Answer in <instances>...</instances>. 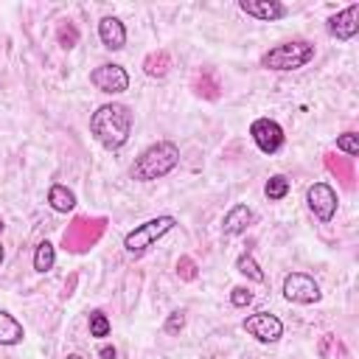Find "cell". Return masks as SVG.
<instances>
[{"instance_id":"obj_1","label":"cell","mask_w":359,"mask_h":359,"mask_svg":"<svg viewBox=\"0 0 359 359\" xmlns=\"http://www.w3.org/2000/svg\"><path fill=\"white\" fill-rule=\"evenodd\" d=\"M90 132L104 149H121L132 135V112L126 104H101L90 115Z\"/></svg>"},{"instance_id":"obj_2","label":"cell","mask_w":359,"mask_h":359,"mask_svg":"<svg viewBox=\"0 0 359 359\" xmlns=\"http://www.w3.org/2000/svg\"><path fill=\"white\" fill-rule=\"evenodd\" d=\"M180 163V149L171 140H157L149 149L140 151V157L132 163V180L137 182H151L174 171Z\"/></svg>"},{"instance_id":"obj_3","label":"cell","mask_w":359,"mask_h":359,"mask_svg":"<svg viewBox=\"0 0 359 359\" xmlns=\"http://www.w3.org/2000/svg\"><path fill=\"white\" fill-rule=\"evenodd\" d=\"M314 59V45L309 39H292V42H283V45H275L269 48L264 56H261V67L266 70H297L303 65H309Z\"/></svg>"},{"instance_id":"obj_4","label":"cell","mask_w":359,"mask_h":359,"mask_svg":"<svg viewBox=\"0 0 359 359\" xmlns=\"http://www.w3.org/2000/svg\"><path fill=\"white\" fill-rule=\"evenodd\" d=\"M174 224H177V219L174 216H157V219H149V222H143V224H137L135 230H129L126 236H123V250L129 252V255H143V252H149L168 230H174Z\"/></svg>"},{"instance_id":"obj_5","label":"cell","mask_w":359,"mask_h":359,"mask_svg":"<svg viewBox=\"0 0 359 359\" xmlns=\"http://www.w3.org/2000/svg\"><path fill=\"white\" fill-rule=\"evenodd\" d=\"M283 297L289 303L309 306V303H317L323 297V292H320V286H317V280L311 275H306V272H289L283 278Z\"/></svg>"},{"instance_id":"obj_6","label":"cell","mask_w":359,"mask_h":359,"mask_svg":"<svg viewBox=\"0 0 359 359\" xmlns=\"http://www.w3.org/2000/svg\"><path fill=\"white\" fill-rule=\"evenodd\" d=\"M241 328L250 337H255L258 342H278L283 337V323L275 314H269V311H255V314L244 317Z\"/></svg>"},{"instance_id":"obj_7","label":"cell","mask_w":359,"mask_h":359,"mask_svg":"<svg viewBox=\"0 0 359 359\" xmlns=\"http://www.w3.org/2000/svg\"><path fill=\"white\" fill-rule=\"evenodd\" d=\"M250 135H252L255 146H258L264 154H275V151H280V146H283V140H286L280 123L272 121V118H255L252 126H250Z\"/></svg>"},{"instance_id":"obj_8","label":"cell","mask_w":359,"mask_h":359,"mask_svg":"<svg viewBox=\"0 0 359 359\" xmlns=\"http://www.w3.org/2000/svg\"><path fill=\"white\" fill-rule=\"evenodd\" d=\"M306 202H309V210H311L320 222H331L334 213H337V191H334L328 182H314V185H309Z\"/></svg>"},{"instance_id":"obj_9","label":"cell","mask_w":359,"mask_h":359,"mask_svg":"<svg viewBox=\"0 0 359 359\" xmlns=\"http://www.w3.org/2000/svg\"><path fill=\"white\" fill-rule=\"evenodd\" d=\"M90 81L95 84V90H101L107 95H118V93L129 90V73L121 65H98L90 73Z\"/></svg>"},{"instance_id":"obj_10","label":"cell","mask_w":359,"mask_h":359,"mask_svg":"<svg viewBox=\"0 0 359 359\" xmlns=\"http://www.w3.org/2000/svg\"><path fill=\"white\" fill-rule=\"evenodd\" d=\"M328 34L337 39H353L359 34V3L328 17Z\"/></svg>"},{"instance_id":"obj_11","label":"cell","mask_w":359,"mask_h":359,"mask_svg":"<svg viewBox=\"0 0 359 359\" xmlns=\"http://www.w3.org/2000/svg\"><path fill=\"white\" fill-rule=\"evenodd\" d=\"M238 8L255 20H264V22H272V20H280L286 17V6L278 3V0H241Z\"/></svg>"},{"instance_id":"obj_12","label":"cell","mask_w":359,"mask_h":359,"mask_svg":"<svg viewBox=\"0 0 359 359\" xmlns=\"http://www.w3.org/2000/svg\"><path fill=\"white\" fill-rule=\"evenodd\" d=\"M98 36H101V45L107 50H121L126 45V28H123V22L118 17H101Z\"/></svg>"},{"instance_id":"obj_13","label":"cell","mask_w":359,"mask_h":359,"mask_svg":"<svg viewBox=\"0 0 359 359\" xmlns=\"http://www.w3.org/2000/svg\"><path fill=\"white\" fill-rule=\"evenodd\" d=\"M250 224H252V210L247 205H233L222 222V233L224 236H241Z\"/></svg>"},{"instance_id":"obj_14","label":"cell","mask_w":359,"mask_h":359,"mask_svg":"<svg viewBox=\"0 0 359 359\" xmlns=\"http://www.w3.org/2000/svg\"><path fill=\"white\" fill-rule=\"evenodd\" d=\"M87 224H90L87 219H76V222H73V227H70V230H65V247H70L73 252L87 250V247L95 241V236H98V233H90V227H87Z\"/></svg>"},{"instance_id":"obj_15","label":"cell","mask_w":359,"mask_h":359,"mask_svg":"<svg viewBox=\"0 0 359 359\" xmlns=\"http://www.w3.org/2000/svg\"><path fill=\"white\" fill-rule=\"evenodd\" d=\"M22 337H25L22 323L0 309V345H17V342H22Z\"/></svg>"},{"instance_id":"obj_16","label":"cell","mask_w":359,"mask_h":359,"mask_svg":"<svg viewBox=\"0 0 359 359\" xmlns=\"http://www.w3.org/2000/svg\"><path fill=\"white\" fill-rule=\"evenodd\" d=\"M48 202H50V208H53L56 213H67V210L76 208V194H73L67 185L56 182V185H50V191H48Z\"/></svg>"},{"instance_id":"obj_17","label":"cell","mask_w":359,"mask_h":359,"mask_svg":"<svg viewBox=\"0 0 359 359\" xmlns=\"http://www.w3.org/2000/svg\"><path fill=\"white\" fill-rule=\"evenodd\" d=\"M168 67H171V56H168V50H151L146 59H143V70H146V76H151V79H163L165 73H168Z\"/></svg>"},{"instance_id":"obj_18","label":"cell","mask_w":359,"mask_h":359,"mask_svg":"<svg viewBox=\"0 0 359 359\" xmlns=\"http://www.w3.org/2000/svg\"><path fill=\"white\" fill-rule=\"evenodd\" d=\"M53 261H56V250L50 241H39L36 244V252H34V269L36 272H48L53 269Z\"/></svg>"},{"instance_id":"obj_19","label":"cell","mask_w":359,"mask_h":359,"mask_svg":"<svg viewBox=\"0 0 359 359\" xmlns=\"http://www.w3.org/2000/svg\"><path fill=\"white\" fill-rule=\"evenodd\" d=\"M219 79L213 70H202V76L196 79V93L205 95V98H219Z\"/></svg>"},{"instance_id":"obj_20","label":"cell","mask_w":359,"mask_h":359,"mask_svg":"<svg viewBox=\"0 0 359 359\" xmlns=\"http://www.w3.org/2000/svg\"><path fill=\"white\" fill-rule=\"evenodd\" d=\"M236 269H238L241 275H247L250 280H255V283L264 280V272H261V266L255 264V258H252L250 252H241V255L236 258Z\"/></svg>"},{"instance_id":"obj_21","label":"cell","mask_w":359,"mask_h":359,"mask_svg":"<svg viewBox=\"0 0 359 359\" xmlns=\"http://www.w3.org/2000/svg\"><path fill=\"white\" fill-rule=\"evenodd\" d=\"M264 194H266V199H272V202L283 199V196L289 194V180H286L283 174L269 177V180H266V185H264Z\"/></svg>"},{"instance_id":"obj_22","label":"cell","mask_w":359,"mask_h":359,"mask_svg":"<svg viewBox=\"0 0 359 359\" xmlns=\"http://www.w3.org/2000/svg\"><path fill=\"white\" fill-rule=\"evenodd\" d=\"M109 320H107V314L104 311H90V337H109Z\"/></svg>"},{"instance_id":"obj_23","label":"cell","mask_w":359,"mask_h":359,"mask_svg":"<svg viewBox=\"0 0 359 359\" xmlns=\"http://www.w3.org/2000/svg\"><path fill=\"white\" fill-rule=\"evenodd\" d=\"M337 149L345 151L348 157H356V154H359V135H356V132L339 135V137H337Z\"/></svg>"},{"instance_id":"obj_24","label":"cell","mask_w":359,"mask_h":359,"mask_svg":"<svg viewBox=\"0 0 359 359\" xmlns=\"http://www.w3.org/2000/svg\"><path fill=\"white\" fill-rule=\"evenodd\" d=\"M177 275H180L182 280H194V278L199 275L196 261H194L191 255H180V261H177Z\"/></svg>"},{"instance_id":"obj_25","label":"cell","mask_w":359,"mask_h":359,"mask_svg":"<svg viewBox=\"0 0 359 359\" xmlns=\"http://www.w3.org/2000/svg\"><path fill=\"white\" fill-rule=\"evenodd\" d=\"M76 42H79V31H76V25H62L59 28V45L65 48V50H70V48H76Z\"/></svg>"},{"instance_id":"obj_26","label":"cell","mask_w":359,"mask_h":359,"mask_svg":"<svg viewBox=\"0 0 359 359\" xmlns=\"http://www.w3.org/2000/svg\"><path fill=\"white\" fill-rule=\"evenodd\" d=\"M230 303H233L236 309H244V306H250V303H252V292H250V289H244V286H236V289L230 292Z\"/></svg>"},{"instance_id":"obj_27","label":"cell","mask_w":359,"mask_h":359,"mask_svg":"<svg viewBox=\"0 0 359 359\" xmlns=\"http://www.w3.org/2000/svg\"><path fill=\"white\" fill-rule=\"evenodd\" d=\"M163 328H165V334H180V331L185 328V314H182V311H171Z\"/></svg>"},{"instance_id":"obj_28","label":"cell","mask_w":359,"mask_h":359,"mask_svg":"<svg viewBox=\"0 0 359 359\" xmlns=\"http://www.w3.org/2000/svg\"><path fill=\"white\" fill-rule=\"evenodd\" d=\"M98 356H101V359H118V351H115L112 345H101V351H98Z\"/></svg>"},{"instance_id":"obj_29","label":"cell","mask_w":359,"mask_h":359,"mask_svg":"<svg viewBox=\"0 0 359 359\" xmlns=\"http://www.w3.org/2000/svg\"><path fill=\"white\" fill-rule=\"evenodd\" d=\"M67 359H84V356H79V353H70V356H67Z\"/></svg>"},{"instance_id":"obj_30","label":"cell","mask_w":359,"mask_h":359,"mask_svg":"<svg viewBox=\"0 0 359 359\" xmlns=\"http://www.w3.org/2000/svg\"><path fill=\"white\" fill-rule=\"evenodd\" d=\"M3 255H6V252H3V244H0V264H3Z\"/></svg>"},{"instance_id":"obj_31","label":"cell","mask_w":359,"mask_h":359,"mask_svg":"<svg viewBox=\"0 0 359 359\" xmlns=\"http://www.w3.org/2000/svg\"><path fill=\"white\" fill-rule=\"evenodd\" d=\"M3 227H6V224H3V222H0V233H3Z\"/></svg>"}]
</instances>
